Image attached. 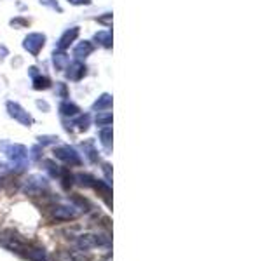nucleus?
Instances as JSON below:
<instances>
[{
    "instance_id": "obj_1",
    "label": "nucleus",
    "mask_w": 279,
    "mask_h": 261,
    "mask_svg": "<svg viewBox=\"0 0 279 261\" xmlns=\"http://www.w3.org/2000/svg\"><path fill=\"white\" fill-rule=\"evenodd\" d=\"M44 40H46V37L40 34L28 35V37L25 38V49L32 54H37L38 51H40V47L44 46Z\"/></svg>"
},
{
    "instance_id": "obj_2",
    "label": "nucleus",
    "mask_w": 279,
    "mask_h": 261,
    "mask_svg": "<svg viewBox=\"0 0 279 261\" xmlns=\"http://www.w3.org/2000/svg\"><path fill=\"white\" fill-rule=\"evenodd\" d=\"M7 108L11 110V115L13 117H16L18 121H21L23 124H32V117L28 115V113L23 110V108L19 106V104H16V103H7Z\"/></svg>"
},
{
    "instance_id": "obj_3",
    "label": "nucleus",
    "mask_w": 279,
    "mask_h": 261,
    "mask_svg": "<svg viewBox=\"0 0 279 261\" xmlns=\"http://www.w3.org/2000/svg\"><path fill=\"white\" fill-rule=\"evenodd\" d=\"M56 157L61 158V160H65V162H72V164H80L79 155L75 154V150L68 148V146H65V148L56 150Z\"/></svg>"
},
{
    "instance_id": "obj_4",
    "label": "nucleus",
    "mask_w": 279,
    "mask_h": 261,
    "mask_svg": "<svg viewBox=\"0 0 279 261\" xmlns=\"http://www.w3.org/2000/svg\"><path fill=\"white\" fill-rule=\"evenodd\" d=\"M79 35V28H72V30H67L65 34H63V37L59 38V49H65V47H68L74 42V38Z\"/></svg>"
},
{
    "instance_id": "obj_5",
    "label": "nucleus",
    "mask_w": 279,
    "mask_h": 261,
    "mask_svg": "<svg viewBox=\"0 0 279 261\" xmlns=\"http://www.w3.org/2000/svg\"><path fill=\"white\" fill-rule=\"evenodd\" d=\"M53 218L58 221L61 220H74V218H77V212L70 211L68 208H56L55 212H53Z\"/></svg>"
},
{
    "instance_id": "obj_6",
    "label": "nucleus",
    "mask_w": 279,
    "mask_h": 261,
    "mask_svg": "<svg viewBox=\"0 0 279 261\" xmlns=\"http://www.w3.org/2000/svg\"><path fill=\"white\" fill-rule=\"evenodd\" d=\"M91 51H93V46L89 42H80L79 46L75 47V56H77V58H86Z\"/></svg>"
},
{
    "instance_id": "obj_7",
    "label": "nucleus",
    "mask_w": 279,
    "mask_h": 261,
    "mask_svg": "<svg viewBox=\"0 0 279 261\" xmlns=\"http://www.w3.org/2000/svg\"><path fill=\"white\" fill-rule=\"evenodd\" d=\"M110 104H112V98H110L109 94H103V96H101V100L94 103V110L101 112V110H105V108H109Z\"/></svg>"
},
{
    "instance_id": "obj_8",
    "label": "nucleus",
    "mask_w": 279,
    "mask_h": 261,
    "mask_svg": "<svg viewBox=\"0 0 279 261\" xmlns=\"http://www.w3.org/2000/svg\"><path fill=\"white\" fill-rule=\"evenodd\" d=\"M72 70L74 71H68V77H72V79H80V77L86 73V68H84L82 65H74Z\"/></svg>"
},
{
    "instance_id": "obj_9",
    "label": "nucleus",
    "mask_w": 279,
    "mask_h": 261,
    "mask_svg": "<svg viewBox=\"0 0 279 261\" xmlns=\"http://www.w3.org/2000/svg\"><path fill=\"white\" fill-rule=\"evenodd\" d=\"M61 112L65 113V115H75V113L79 112V108L75 106L74 103H63L61 104Z\"/></svg>"
},
{
    "instance_id": "obj_10",
    "label": "nucleus",
    "mask_w": 279,
    "mask_h": 261,
    "mask_svg": "<svg viewBox=\"0 0 279 261\" xmlns=\"http://www.w3.org/2000/svg\"><path fill=\"white\" fill-rule=\"evenodd\" d=\"M67 63H68L67 54H55V65L58 68H65L67 67Z\"/></svg>"
},
{
    "instance_id": "obj_11",
    "label": "nucleus",
    "mask_w": 279,
    "mask_h": 261,
    "mask_svg": "<svg viewBox=\"0 0 279 261\" xmlns=\"http://www.w3.org/2000/svg\"><path fill=\"white\" fill-rule=\"evenodd\" d=\"M110 121H112V115H110L109 112H100L98 117H96V122H98V124H110Z\"/></svg>"
},
{
    "instance_id": "obj_12",
    "label": "nucleus",
    "mask_w": 279,
    "mask_h": 261,
    "mask_svg": "<svg viewBox=\"0 0 279 261\" xmlns=\"http://www.w3.org/2000/svg\"><path fill=\"white\" fill-rule=\"evenodd\" d=\"M96 40H101V44L103 46H110V34H107V32H100V34H96Z\"/></svg>"
},
{
    "instance_id": "obj_13",
    "label": "nucleus",
    "mask_w": 279,
    "mask_h": 261,
    "mask_svg": "<svg viewBox=\"0 0 279 261\" xmlns=\"http://www.w3.org/2000/svg\"><path fill=\"white\" fill-rule=\"evenodd\" d=\"M46 87H49V80H47L46 77L35 79V89H46Z\"/></svg>"
},
{
    "instance_id": "obj_14",
    "label": "nucleus",
    "mask_w": 279,
    "mask_h": 261,
    "mask_svg": "<svg viewBox=\"0 0 279 261\" xmlns=\"http://www.w3.org/2000/svg\"><path fill=\"white\" fill-rule=\"evenodd\" d=\"M110 133H112V131H110V127H107V129H105V131H101V141H103V143H105V145H107V146L110 145V139H109V138H110Z\"/></svg>"
},
{
    "instance_id": "obj_15",
    "label": "nucleus",
    "mask_w": 279,
    "mask_h": 261,
    "mask_svg": "<svg viewBox=\"0 0 279 261\" xmlns=\"http://www.w3.org/2000/svg\"><path fill=\"white\" fill-rule=\"evenodd\" d=\"M68 2H72V4H77V5H88V4H91V0H68Z\"/></svg>"
}]
</instances>
